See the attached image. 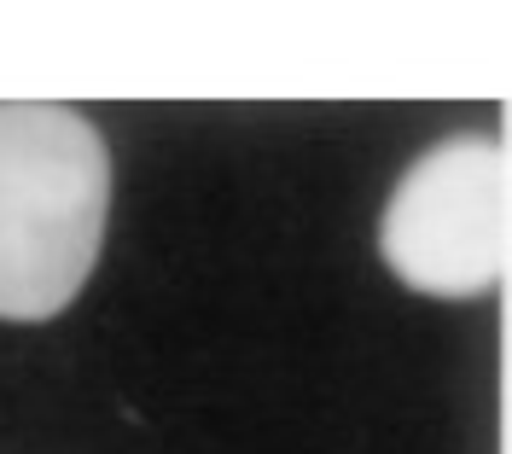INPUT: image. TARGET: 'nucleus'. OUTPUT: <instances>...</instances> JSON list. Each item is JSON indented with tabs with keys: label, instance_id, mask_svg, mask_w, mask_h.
I'll list each match as a JSON object with an SVG mask.
<instances>
[{
	"label": "nucleus",
	"instance_id": "1",
	"mask_svg": "<svg viewBox=\"0 0 512 454\" xmlns=\"http://www.w3.org/2000/svg\"><path fill=\"white\" fill-rule=\"evenodd\" d=\"M111 158L76 105H0V321L64 315L105 245Z\"/></svg>",
	"mask_w": 512,
	"mask_h": 454
},
{
	"label": "nucleus",
	"instance_id": "2",
	"mask_svg": "<svg viewBox=\"0 0 512 454\" xmlns=\"http://www.w3.org/2000/svg\"><path fill=\"white\" fill-rule=\"evenodd\" d=\"M384 268L419 297H489L512 257V169L495 134H448L390 187Z\"/></svg>",
	"mask_w": 512,
	"mask_h": 454
}]
</instances>
